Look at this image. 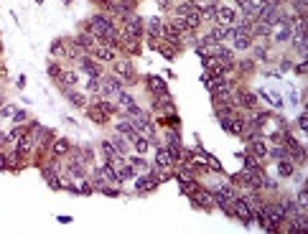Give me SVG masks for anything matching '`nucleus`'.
<instances>
[{"label": "nucleus", "instance_id": "f704fd0d", "mask_svg": "<svg viewBox=\"0 0 308 234\" xmlns=\"http://www.w3.org/2000/svg\"><path fill=\"white\" fill-rule=\"evenodd\" d=\"M49 74H51L54 79H62V69H59V64H51V66H49Z\"/></svg>", "mask_w": 308, "mask_h": 234}, {"label": "nucleus", "instance_id": "4468645a", "mask_svg": "<svg viewBox=\"0 0 308 234\" xmlns=\"http://www.w3.org/2000/svg\"><path fill=\"white\" fill-rule=\"evenodd\" d=\"M74 43H77V46H79V49H84V51H87V49H90V51H92V49L97 46V43H99V41H97V38H94V36H92L90 31H84V33H79V36H77V41H74Z\"/></svg>", "mask_w": 308, "mask_h": 234}, {"label": "nucleus", "instance_id": "423d86ee", "mask_svg": "<svg viewBox=\"0 0 308 234\" xmlns=\"http://www.w3.org/2000/svg\"><path fill=\"white\" fill-rule=\"evenodd\" d=\"M112 69H115V74L120 77L125 84H130V82H133V77H135V69H133V64H130L127 58H123V61H117V58H115Z\"/></svg>", "mask_w": 308, "mask_h": 234}, {"label": "nucleus", "instance_id": "c85d7f7f", "mask_svg": "<svg viewBox=\"0 0 308 234\" xmlns=\"http://www.w3.org/2000/svg\"><path fill=\"white\" fill-rule=\"evenodd\" d=\"M23 135H26V130H23V127H16V130H13V133H10L5 140H8V143H13V145H18V140H21Z\"/></svg>", "mask_w": 308, "mask_h": 234}, {"label": "nucleus", "instance_id": "473e14b6", "mask_svg": "<svg viewBox=\"0 0 308 234\" xmlns=\"http://www.w3.org/2000/svg\"><path fill=\"white\" fill-rule=\"evenodd\" d=\"M102 153H105L107 158L117 155V148H115V145H112V140H105V143H102Z\"/></svg>", "mask_w": 308, "mask_h": 234}, {"label": "nucleus", "instance_id": "9d476101", "mask_svg": "<svg viewBox=\"0 0 308 234\" xmlns=\"http://www.w3.org/2000/svg\"><path fill=\"white\" fill-rule=\"evenodd\" d=\"M250 153L255 155V158H268V143L262 140L260 135H255V138H250Z\"/></svg>", "mask_w": 308, "mask_h": 234}, {"label": "nucleus", "instance_id": "bb28decb", "mask_svg": "<svg viewBox=\"0 0 308 234\" xmlns=\"http://www.w3.org/2000/svg\"><path fill=\"white\" fill-rule=\"evenodd\" d=\"M293 46H296V51L301 56H306V33H296V36H293Z\"/></svg>", "mask_w": 308, "mask_h": 234}, {"label": "nucleus", "instance_id": "c756f323", "mask_svg": "<svg viewBox=\"0 0 308 234\" xmlns=\"http://www.w3.org/2000/svg\"><path fill=\"white\" fill-rule=\"evenodd\" d=\"M51 54H54V56L66 54V43H64V41H54V43H51Z\"/></svg>", "mask_w": 308, "mask_h": 234}, {"label": "nucleus", "instance_id": "c9c22d12", "mask_svg": "<svg viewBox=\"0 0 308 234\" xmlns=\"http://www.w3.org/2000/svg\"><path fill=\"white\" fill-rule=\"evenodd\" d=\"M298 127H301V130H306V127H308V117H306V112L298 117Z\"/></svg>", "mask_w": 308, "mask_h": 234}, {"label": "nucleus", "instance_id": "f8f14e48", "mask_svg": "<svg viewBox=\"0 0 308 234\" xmlns=\"http://www.w3.org/2000/svg\"><path fill=\"white\" fill-rule=\"evenodd\" d=\"M176 166V160H173V155L168 153V148H158V153H155V168H173Z\"/></svg>", "mask_w": 308, "mask_h": 234}, {"label": "nucleus", "instance_id": "7c9ffc66", "mask_svg": "<svg viewBox=\"0 0 308 234\" xmlns=\"http://www.w3.org/2000/svg\"><path fill=\"white\" fill-rule=\"evenodd\" d=\"M112 145L117 148V153H123V155H125V150H127V143H125V138H123V135H115Z\"/></svg>", "mask_w": 308, "mask_h": 234}, {"label": "nucleus", "instance_id": "7ed1b4c3", "mask_svg": "<svg viewBox=\"0 0 308 234\" xmlns=\"http://www.w3.org/2000/svg\"><path fill=\"white\" fill-rule=\"evenodd\" d=\"M232 216H237L242 224H252V209L247 206V201L242 196H237L232 201Z\"/></svg>", "mask_w": 308, "mask_h": 234}, {"label": "nucleus", "instance_id": "0eeeda50", "mask_svg": "<svg viewBox=\"0 0 308 234\" xmlns=\"http://www.w3.org/2000/svg\"><path fill=\"white\" fill-rule=\"evenodd\" d=\"M237 10L234 8H227V5H216V23L222 26H237Z\"/></svg>", "mask_w": 308, "mask_h": 234}, {"label": "nucleus", "instance_id": "a211bd4d", "mask_svg": "<svg viewBox=\"0 0 308 234\" xmlns=\"http://www.w3.org/2000/svg\"><path fill=\"white\" fill-rule=\"evenodd\" d=\"M69 150H71V143H69L66 138H59V140L51 145V153H54L56 158H59V155H66Z\"/></svg>", "mask_w": 308, "mask_h": 234}, {"label": "nucleus", "instance_id": "6ab92c4d", "mask_svg": "<svg viewBox=\"0 0 308 234\" xmlns=\"http://www.w3.org/2000/svg\"><path fill=\"white\" fill-rule=\"evenodd\" d=\"M293 160L290 158H280L277 160V176H283V178H288V176H293Z\"/></svg>", "mask_w": 308, "mask_h": 234}, {"label": "nucleus", "instance_id": "aec40b11", "mask_svg": "<svg viewBox=\"0 0 308 234\" xmlns=\"http://www.w3.org/2000/svg\"><path fill=\"white\" fill-rule=\"evenodd\" d=\"M194 10H201L194 0H186V3L181 5H176V16H188V13H194Z\"/></svg>", "mask_w": 308, "mask_h": 234}, {"label": "nucleus", "instance_id": "f257e3e1", "mask_svg": "<svg viewBox=\"0 0 308 234\" xmlns=\"http://www.w3.org/2000/svg\"><path fill=\"white\" fill-rule=\"evenodd\" d=\"M115 21L110 18V16H94L90 23H87V31H90L97 41H102V38H105L110 31H115Z\"/></svg>", "mask_w": 308, "mask_h": 234}, {"label": "nucleus", "instance_id": "b1692460", "mask_svg": "<svg viewBox=\"0 0 308 234\" xmlns=\"http://www.w3.org/2000/svg\"><path fill=\"white\" fill-rule=\"evenodd\" d=\"M120 46H123L127 54H140V43H138V38H123Z\"/></svg>", "mask_w": 308, "mask_h": 234}, {"label": "nucleus", "instance_id": "ddd939ff", "mask_svg": "<svg viewBox=\"0 0 308 234\" xmlns=\"http://www.w3.org/2000/svg\"><path fill=\"white\" fill-rule=\"evenodd\" d=\"M158 183H160L158 176H155V173H148V176H143V178H138L135 188H138V191H153Z\"/></svg>", "mask_w": 308, "mask_h": 234}, {"label": "nucleus", "instance_id": "2eb2a0df", "mask_svg": "<svg viewBox=\"0 0 308 234\" xmlns=\"http://www.w3.org/2000/svg\"><path fill=\"white\" fill-rule=\"evenodd\" d=\"M145 84H148V89H151L155 97L166 94V82L160 79V77H148V79H145Z\"/></svg>", "mask_w": 308, "mask_h": 234}, {"label": "nucleus", "instance_id": "2f4dec72", "mask_svg": "<svg viewBox=\"0 0 308 234\" xmlns=\"http://www.w3.org/2000/svg\"><path fill=\"white\" fill-rule=\"evenodd\" d=\"M245 168H262L260 166V158H255L252 153H247L245 155Z\"/></svg>", "mask_w": 308, "mask_h": 234}, {"label": "nucleus", "instance_id": "412c9836", "mask_svg": "<svg viewBox=\"0 0 308 234\" xmlns=\"http://www.w3.org/2000/svg\"><path fill=\"white\" fill-rule=\"evenodd\" d=\"M115 130H117V135H123L127 140H133V135H135V130H133V125H130V122H117Z\"/></svg>", "mask_w": 308, "mask_h": 234}, {"label": "nucleus", "instance_id": "f3484780", "mask_svg": "<svg viewBox=\"0 0 308 234\" xmlns=\"http://www.w3.org/2000/svg\"><path fill=\"white\" fill-rule=\"evenodd\" d=\"M87 115H90V117H92V120H94L97 125H105V122H107V117H110L105 110H102V107L97 105V102H94V105H92L90 110H87Z\"/></svg>", "mask_w": 308, "mask_h": 234}, {"label": "nucleus", "instance_id": "1a4fd4ad", "mask_svg": "<svg viewBox=\"0 0 308 234\" xmlns=\"http://www.w3.org/2000/svg\"><path fill=\"white\" fill-rule=\"evenodd\" d=\"M92 54H94L97 61H115L117 58V49L107 46V43H97V46L92 49Z\"/></svg>", "mask_w": 308, "mask_h": 234}, {"label": "nucleus", "instance_id": "e433bc0d", "mask_svg": "<svg viewBox=\"0 0 308 234\" xmlns=\"http://www.w3.org/2000/svg\"><path fill=\"white\" fill-rule=\"evenodd\" d=\"M13 120H16V122H23V120H26V112H13Z\"/></svg>", "mask_w": 308, "mask_h": 234}, {"label": "nucleus", "instance_id": "39448f33", "mask_svg": "<svg viewBox=\"0 0 308 234\" xmlns=\"http://www.w3.org/2000/svg\"><path fill=\"white\" fill-rule=\"evenodd\" d=\"M232 105L234 107H245V110H252L257 107V94L255 92H232Z\"/></svg>", "mask_w": 308, "mask_h": 234}, {"label": "nucleus", "instance_id": "cd10ccee", "mask_svg": "<svg viewBox=\"0 0 308 234\" xmlns=\"http://www.w3.org/2000/svg\"><path fill=\"white\" fill-rule=\"evenodd\" d=\"M130 166H133V171H145V173H148V163H145V160L143 158H130Z\"/></svg>", "mask_w": 308, "mask_h": 234}, {"label": "nucleus", "instance_id": "ea45409f", "mask_svg": "<svg viewBox=\"0 0 308 234\" xmlns=\"http://www.w3.org/2000/svg\"><path fill=\"white\" fill-rule=\"evenodd\" d=\"M277 3H280V5H283V3H290V0H277Z\"/></svg>", "mask_w": 308, "mask_h": 234}, {"label": "nucleus", "instance_id": "f03ea898", "mask_svg": "<svg viewBox=\"0 0 308 234\" xmlns=\"http://www.w3.org/2000/svg\"><path fill=\"white\" fill-rule=\"evenodd\" d=\"M143 31H145L143 18L133 16V13L123 18V38H140V36H143Z\"/></svg>", "mask_w": 308, "mask_h": 234}, {"label": "nucleus", "instance_id": "9b49d317", "mask_svg": "<svg viewBox=\"0 0 308 234\" xmlns=\"http://www.w3.org/2000/svg\"><path fill=\"white\" fill-rule=\"evenodd\" d=\"M191 199H194V201L199 204V206H204V209H212V206H216V201H214V194L204 191V188H196Z\"/></svg>", "mask_w": 308, "mask_h": 234}, {"label": "nucleus", "instance_id": "58836bf2", "mask_svg": "<svg viewBox=\"0 0 308 234\" xmlns=\"http://www.w3.org/2000/svg\"><path fill=\"white\" fill-rule=\"evenodd\" d=\"M13 112H16V110H13L10 105H5V107H3V115H13Z\"/></svg>", "mask_w": 308, "mask_h": 234}, {"label": "nucleus", "instance_id": "393cba45", "mask_svg": "<svg viewBox=\"0 0 308 234\" xmlns=\"http://www.w3.org/2000/svg\"><path fill=\"white\" fill-rule=\"evenodd\" d=\"M79 82V77H77V71H62V84L66 87V89H71Z\"/></svg>", "mask_w": 308, "mask_h": 234}, {"label": "nucleus", "instance_id": "a878e982", "mask_svg": "<svg viewBox=\"0 0 308 234\" xmlns=\"http://www.w3.org/2000/svg\"><path fill=\"white\" fill-rule=\"evenodd\" d=\"M66 97H69V102H71V105H74V107H87V99H84V94L66 89Z\"/></svg>", "mask_w": 308, "mask_h": 234}, {"label": "nucleus", "instance_id": "4be33fe9", "mask_svg": "<svg viewBox=\"0 0 308 234\" xmlns=\"http://www.w3.org/2000/svg\"><path fill=\"white\" fill-rule=\"evenodd\" d=\"M268 155H270V158H275V160H280V158H288V148H285L283 143H277L275 148H268Z\"/></svg>", "mask_w": 308, "mask_h": 234}, {"label": "nucleus", "instance_id": "4c0bfd02", "mask_svg": "<svg viewBox=\"0 0 308 234\" xmlns=\"http://www.w3.org/2000/svg\"><path fill=\"white\" fill-rule=\"evenodd\" d=\"M296 71H298V74H306V71H308V66H306V61H301V64L296 66Z\"/></svg>", "mask_w": 308, "mask_h": 234}, {"label": "nucleus", "instance_id": "5701e85b", "mask_svg": "<svg viewBox=\"0 0 308 234\" xmlns=\"http://www.w3.org/2000/svg\"><path fill=\"white\" fill-rule=\"evenodd\" d=\"M133 145H135V150H138V155H143L145 150H148V138L145 135H133Z\"/></svg>", "mask_w": 308, "mask_h": 234}, {"label": "nucleus", "instance_id": "6e6552de", "mask_svg": "<svg viewBox=\"0 0 308 234\" xmlns=\"http://www.w3.org/2000/svg\"><path fill=\"white\" fill-rule=\"evenodd\" d=\"M245 120H240L237 115H229V117H222V127L227 130V133H232V135H242L245 133Z\"/></svg>", "mask_w": 308, "mask_h": 234}, {"label": "nucleus", "instance_id": "72a5a7b5", "mask_svg": "<svg viewBox=\"0 0 308 234\" xmlns=\"http://www.w3.org/2000/svg\"><path fill=\"white\" fill-rule=\"evenodd\" d=\"M293 3V8H296V13L301 18H306V0H290Z\"/></svg>", "mask_w": 308, "mask_h": 234}, {"label": "nucleus", "instance_id": "20e7f679", "mask_svg": "<svg viewBox=\"0 0 308 234\" xmlns=\"http://www.w3.org/2000/svg\"><path fill=\"white\" fill-rule=\"evenodd\" d=\"M123 87H125V82L120 79V77H105V79H102L99 77V94H117V92H123Z\"/></svg>", "mask_w": 308, "mask_h": 234}, {"label": "nucleus", "instance_id": "dca6fc26", "mask_svg": "<svg viewBox=\"0 0 308 234\" xmlns=\"http://www.w3.org/2000/svg\"><path fill=\"white\" fill-rule=\"evenodd\" d=\"M79 64H82V69H84L90 77H102V69H99V64H94V58L82 56V58H79Z\"/></svg>", "mask_w": 308, "mask_h": 234}]
</instances>
